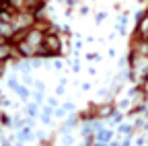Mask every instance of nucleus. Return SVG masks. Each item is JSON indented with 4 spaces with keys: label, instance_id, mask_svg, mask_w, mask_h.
<instances>
[{
    "label": "nucleus",
    "instance_id": "f03ea898",
    "mask_svg": "<svg viewBox=\"0 0 148 146\" xmlns=\"http://www.w3.org/2000/svg\"><path fill=\"white\" fill-rule=\"evenodd\" d=\"M60 51V37L56 33L47 31L43 35V53L41 56H51V53H58Z\"/></svg>",
    "mask_w": 148,
    "mask_h": 146
},
{
    "label": "nucleus",
    "instance_id": "f257e3e1",
    "mask_svg": "<svg viewBox=\"0 0 148 146\" xmlns=\"http://www.w3.org/2000/svg\"><path fill=\"white\" fill-rule=\"evenodd\" d=\"M41 0H6V4L4 6H8V8H12V10H18V12H37L41 8Z\"/></svg>",
    "mask_w": 148,
    "mask_h": 146
}]
</instances>
